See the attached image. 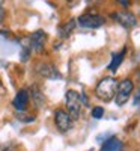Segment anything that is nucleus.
Returning <instances> with one entry per match:
<instances>
[{
	"instance_id": "1",
	"label": "nucleus",
	"mask_w": 140,
	"mask_h": 151,
	"mask_svg": "<svg viewBox=\"0 0 140 151\" xmlns=\"http://www.w3.org/2000/svg\"><path fill=\"white\" fill-rule=\"evenodd\" d=\"M118 79L116 77H104L101 79L96 86H95V95L96 98L103 100L104 103H109V101H113L114 95H116V89H118Z\"/></svg>"
},
{
	"instance_id": "2",
	"label": "nucleus",
	"mask_w": 140,
	"mask_h": 151,
	"mask_svg": "<svg viewBox=\"0 0 140 151\" xmlns=\"http://www.w3.org/2000/svg\"><path fill=\"white\" fill-rule=\"evenodd\" d=\"M75 21H77V27L80 29L95 30L106 24V17H103L101 14H96V12H84V14L79 15V18Z\"/></svg>"
},
{
	"instance_id": "3",
	"label": "nucleus",
	"mask_w": 140,
	"mask_h": 151,
	"mask_svg": "<svg viewBox=\"0 0 140 151\" xmlns=\"http://www.w3.org/2000/svg\"><path fill=\"white\" fill-rule=\"evenodd\" d=\"M133 92H134V82L131 79H122L118 82V89H116V95H114L113 101L116 103V106L122 107L128 103Z\"/></svg>"
},
{
	"instance_id": "4",
	"label": "nucleus",
	"mask_w": 140,
	"mask_h": 151,
	"mask_svg": "<svg viewBox=\"0 0 140 151\" xmlns=\"http://www.w3.org/2000/svg\"><path fill=\"white\" fill-rule=\"evenodd\" d=\"M65 106H66V112L69 113V116L75 121L79 119L81 115V100H80V94L74 89H68L65 94Z\"/></svg>"
},
{
	"instance_id": "5",
	"label": "nucleus",
	"mask_w": 140,
	"mask_h": 151,
	"mask_svg": "<svg viewBox=\"0 0 140 151\" xmlns=\"http://www.w3.org/2000/svg\"><path fill=\"white\" fill-rule=\"evenodd\" d=\"M32 53L36 55H42L45 52V45H47V33L42 29H38L32 32L27 38V44H26Z\"/></svg>"
},
{
	"instance_id": "6",
	"label": "nucleus",
	"mask_w": 140,
	"mask_h": 151,
	"mask_svg": "<svg viewBox=\"0 0 140 151\" xmlns=\"http://www.w3.org/2000/svg\"><path fill=\"white\" fill-rule=\"evenodd\" d=\"M110 17L116 21L119 26H122L124 29H134L137 24H139V20L136 17L134 12L128 11V9H122V11H113Z\"/></svg>"
},
{
	"instance_id": "7",
	"label": "nucleus",
	"mask_w": 140,
	"mask_h": 151,
	"mask_svg": "<svg viewBox=\"0 0 140 151\" xmlns=\"http://www.w3.org/2000/svg\"><path fill=\"white\" fill-rule=\"evenodd\" d=\"M53 121L56 129L60 133H68L69 130H72L74 127V119L69 116V113L63 109V107H57L53 113Z\"/></svg>"
},
{
	"instance_id": "8",
	"label": "nucleus",
	"mask_w": 140,
	"mask_h": 151,
	"mask_svg": "<svg viewBox=\"0 0 140 151\" xmlns=\"http://www.w3.org/2000/svg\"><path fill=\"white\" fill-rule=\"evenodd\" d=\"M35 73L39 77L48 79V80H60L62 79V74L56 68V65L51 64V62H45V60H41L35 65Z\"/></svg>"
},
{
	"instance_id": "9",
	"label": "nucleus",
	"mask_w": 140,
	"mask_h": 151,
	"mask_svg": "<svg viewBox=\"0 0 140 151\" xmlns=\"http://www.w3.org/2000/svg\"><path fill=\"white\" fill-rule=\"evenodd\" d=\"M30 104V94L27 88H21V89L15 94L14 100H12V106L15 110H27Z\"/></svg>"
},
{
	"instance_id": "10",
	"label": "nucleus",
	"mask_w": 140,
	"mask_h": 151,
	"mask_svg": "<svg viewBox=\"0 0 140 151\" xmlns=\"http://www.w3.org/2000/svg\"><path fill=\"white\" fill-rule=\"evenodd\" d=\"M27 89H29V94H30V100L35 103V106L42 107L45 104V95L42 94V91L36 85H32L30 88H27Z\"/></svg>"
},
{
	"instance_id": "11",
	"label": "nucleus",
	"mask_w": 140,
	"mask_h": 151,
	"mask_svg": "<svg viewBox=\"0 0 140 151\" xmlns=\"http://www.w3.org/2000/svg\"><path fill=\"white\" fill-rule=\"evenodd\" d=\"M101 151H124V144L116 136H111L106 139L101 145Z\"/></svg>"
},
{
	"instance_id": "12",
	"label": "nucleus",
	"mask_w": 140,
	"mask_h": 151,
	"mask_svg": "<svg viewBox=\"0 0 140 151\" xmlns=\"http://www.w3.org/2000/svg\"><path fill=\"white\" fill-rule=\"evenodd\" d=\"M126 47H124L121 52H118L116 55H113V58H111V60H110V64H109V71H111V73H116L118 70H119V67L122 65V62L125 60V55H126Z\"/></svg>"
},
{
	"instance_id": "13",
	"label": "nucleus",
	"mask_w": 140,
	"mask_h": 151,
	"mask_svg": "<svg viewBox=\"0 0 140 151\" xmlns=\"http://www.w3.org/2000/svg\"><path fill=\"white\" fill-rule=\"evenodd\" d=\"M77 29V21L75 20H68L65 21L63 24H60V27H59V35L62 40H66V38L71 36V33Z\"/></svg>"
},
{
	"instance_id": "14",
	"label": "nucleus",
	"mask_w": 140,
	"mask_h": 151,
	"mask_svg": "<svg viewBox=\"0 0 140 151\" xmlns=\"http://www.w3.org/2000/svg\"><path fill=\"white\" fill-rule=\"evenodd\" d=\"M15 118L20 119L21 122H32V121H35L36 116L35 115H30L27 110H17L15 112Z\"/></svg>"
},
{
	"instance_id": "15",
	"label": "nucleus",
	"mask_w": 140,
	"mask_h": 151,
	"mask_svg": "<svg viewBox=\"0 0 140 151\" xmlns=\"http://www.w3.org/2000/svg\"><path fill=\"white\" fill-rule=\"evenodd\" d=\"M104 107H101V106H95V107H92V110H91V115H92V118H95V119H101L104 116Z\"/></svg>"
},
{
	"instance_id": "16",
	"label": "nucleus",
	"mask_w": 140,
	"mask_h": 151,
	"mask_svg": "<svg viewBox=\"0 0 140 151\" xmlns=\"http://www.w3.org/2000/svg\"><path fill=\"white\" fill-rule=\"evenodd\" d=\"M6 18H8V11H6V8H5V6H0V27L5 24Z\"/></svg>"
},
{
	"instance_id": "17",
	"label": "nucleus",
	"mask_w": 140,
	"mask_h": 151,
	"mask_svg": "<svg viewBox=\"0 0 140 151\" xmlns=\"http://www.w3.org/2000/svg\"><path fill=\"white\" fill-rule=\"evenodd\" d=\"M113 2H116L122 9H130V6L133 5V0H113Z\"/></svg>"
},
{
	"instance_id": "18",
	"label": "nucleus",
	"mask_w": 140,
	"mask_h": 151,
	"mask_svg": "<svg viewBox=\"0 0 140 151\" xmlns=\"http://www.w3.org/2000/svg\"><path fill=\"white\" fill-rule=\"evenodd\" d=\"M133 103H134V106H139V104H140V92L134 97V101H133Z\"/></svg>"
},
{
	"instance_id": "19",
	"label": "nucleus",
	"mask_w": 140,
	"mask_h": 151,
	"mask_svg": "<svg viewBox=\"0 0 140 151\" xmlns=\"http://www.w3.org/2000/svg\"><path fill=\"white\" fill-rule=\"evenodd\" d=\"M6 2H8V0H0V6H5Z\"/></svg>"
},
{
	"instance_id": "20",
	"label": "nucleus",
	"mask_w": 140,
	"mask_h": 151,
	"mask_svg": "<svg viewBox=\"0 0 140 151\" xmlns=\"http://www.w3.org/2000/svg\"><path fill=\"white\" fill-rule=\"evenodd\" d=\"M137 2H140V0H137Z\"/></svg>"
}]
</instances>
